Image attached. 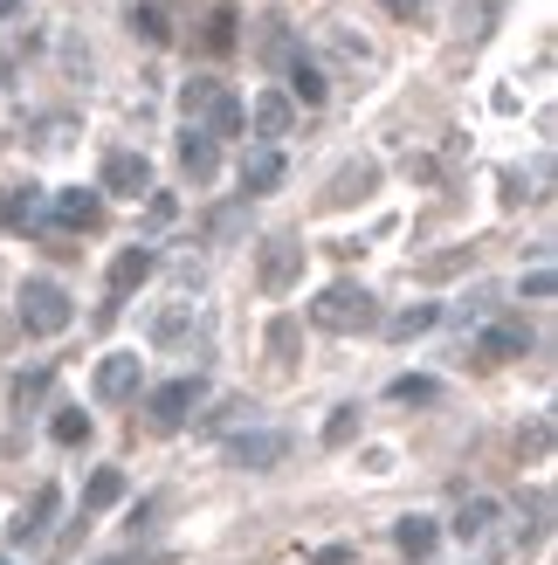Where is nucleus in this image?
Returning <instances> with one entry per match:
<instances>
[{
    "instance_id": "obj_1",
    "label": "nucleus",
    "mask_w": 558,
    "mask_h": 565,
    "mask_svg": "<svg viewBox=\"0 0 558 565\" xmlns=\"http://www.w3.org/2000/svg\"><path fill=\"white\" fill-rule=\"evenodd\" d=\"M180 110H186V125H193V131H207V138H235V131L248 125V118H242V104L221 90L214 76H193L186 90H180Z\"/></svg>"
},
{
    "instance_id": "obj_2",
    "label": "nucleus",
    "mask_w": 558,
    "mask_h": 565,
    "mask_svg": "<svg viewBox=\"0 0 558 565\" xmlns=\"http://www.w3.org/2000/svg\"><path fill=\"white\" fill-rule=\"evenodd\" d=\"M311 324L318 331H373L379 324V303L366 282H331V290L311 303Z\"/></svg>"
},
{
    "instance_id": "obj_3",
    "label": "nucleus",
    "mask_w": 558,
    "mask_h": 565,
    "mask_svg": "<svg viewBox=\"0 0 558 565\" xmlns=\"http://www.w3.org/2000/svg\"><path fill=\"white\" fill-rule=\"evenodd\" d=\"M69 318H76V303H69L63 282H49V276H28V282H21V324L35 331V338L69 331Z\"/></svg>"
},
{
    "instance_id": "obj_4",
    "label": "nucleus",
    "mask_w": 558,
    "mask_h": 565,
    "mask_svg": "<svg viewBox=\"0 0 558 565\" xmlns=\"http://www.w3.org/2000/svg\"><path fill=\"white\" fill-rule=\"evenodd\" d=\"M138 380H146L138 373V352H104L97 373H90V393L104 407H125V401H138Z\"/></svg>"
},
{
    "instance_id": "obj_5",
    "label": "nucleus",
    "mask_w": 558,
    "mask_h": 565,
    "mask_svg": "<svg viewBox=\"0 0 558 565\" xmlns=\"http://www.w3.org/2000/svg\"><path fill=\"white\" fill-rule=\"evenodd\" d=\"M49 221H55V228H69V235H90V228H104V193L97 186H63L49 201Z\"/></svg>"
},
{
    "instance_id": "obj_6",
    "label": "nucleus",
    "mask_w": 558,
    "mask_h": 565,
    "mask_svg": "<svg viewBox=\"0 0 558 565\" xmlns=\"http://www.w3.org/2000/svg\"><path fill=\"white\" fill-rule=\"evenodd\" d=\"M104 193H118V201L152 193V166H146V152H110V159H104Z\"/></svg>"
},
{
    "instance_id": "obj_7",
    "label": "nucleus",
    "mask_w": 558,
    "mask_h": 565,
    "mask_svg": "<svg viewBox=\"0 0 558 565\" xmlns=\"http://www.w3.org/2000/svg\"><path fill=\"white\" fill-rule=\"evenodd\" d=\"M55 511H63V490H55V483H42L35 490V503H28V511L14 518V531H8V539L28 552V545H42L49 539V524H55Z\"/></svg>"
},
{
    "instance_id": "obj_8",
    "label": "nucleus",
    "mask_w": 558,
    "mask_h": 565,
    "mask_svg": "<svg viewBox=\"0 0 558 565\" xmlns=\"http://www.w3.org/2000/svg\"><path fill=\"white\" fill-rule=\"evenodd\" d=\"M297 269H303V242H297V235H276V242L262 248V290L283 297L290 282H297Z\"/></svg>"
},
{
    "instance_id": "obj_9",
    "label": "nucleus",
    "mask_w": 558,
    "mask_h": 565,
    "mask_svg": "<svg viewBox=\"0 0 558 565\" xmlns=\"http://www.w3.org/2000/svg\"><path fill=\"white\" fill-rule=\"evenodd\" d=\"M193 407H201V380H165V386L152 393L146 414H152V428H180Z\"/></svg>"
},
{
    "instance_id": "obj_10",
    "label": "nucleus",
    "mask_w": 558,
    "mask_h": 565,
    "mask_svg": "<svg viewBox=\"0 0 558 565\" xmlns=\"http://www.w3.org/2000/svg\"><path fill=\"white\" fill-rule=\"evenodd\" d=\"M152 269H159L152 248H125V256L110 263V310H118V303L138 290V282H152ZM110 310H104V318H110Z\"/></svg>"
},
{
    "instance_id": "obj_11",
    "label": "nucleus",
    "mask_w": 558,
    "mask_h": 565,
    "mask_svg": "<svg viewBox=\"0 0 558 565\" xmlns=\"http://www.w3.org/2000/svg\"><path fill=\"white\" fill-rule=\"evenodd\" d=\"M283 186V152L276 146H248V159H242V193H276Z\"/></svg>"
},
{
    "instance_id": "obj_12",
    "label": "nucleus",
    "mask_w": 558,
    "mask_h": 565,
    "mask_svg": "<svg viewBox=\"0 0 558 565\" xmlns=\"http://www.w3.org/2000/svg\"><path fill=\"white\" fill-rule=\"evenodd\" d=\"M180 166H186V180H201V186H207V180L221 173V146H214L207 131H193V125H186V131H180Z\"/></svg>"
},
{
    "instance_id": "obj_13",
    "label": "nucleus",
    "mask_w": 558,
    "mask_h": 565,
    "mask_svg": "<svg viewBox=\"0 0 558 565\" xmlns=\"http://www.w3.org/2000/svg\"><path fill=\"white\" fill-rule=\"evenodd\" d=\"M379 186V166L373 159H352L339 180H331V193H324V207H352V201H366V193Z\"/></svg>"
},
{
    "instance_id": "obj_14",
    "label": "nucleus",
    "mask_w": 558,
    "mask_h": 565,
    "mask_svg": "<svg viewBox=\"0 0 558 565\" xmlns=\"http://www.w3.org/2000/svg\"><path fill=\"white\" fill-rule=\"evenodd\" d=\"M242 118H256L262 146H276V138L290 131V118H297V110H290V97H283V90H262V97H256V110H242Z\"/></svg>"
},
{
    "instance_id": "obj_15",
    "label": "nucleus",
    "mask_w": 558,
    "mask_h": 565,
    "mask_svg": "<svg viewBox=\"0 0 558 565\" xmlns=\"http://www.w3.org/2000/svg\"><path fill=\"white\" fill-rule=\"evenodd\" d=\"M283 448H290L283 435H276V428H262V435H242V441L228 448V456H235L242 469H276V462H283Z\"/></svg>"
},
{
    "instance_id": "obj_16",
    "label": "nucleus",
    "mask_w": 558,
    "mask_h": 565,
    "mask_svg": "<svg viewBox=\"0 0 558 565\" xmlns=\"http://www.w3.org/2000/svg\"><path fill=\"white\" fill-rule=\"evenodd\" d=\"M394 545L421 565V558H434V545H441V524H434V518H400V524H394Z\"/></svg>"
},
{
    "instance_id": "obj_17",
    "label": "nucleus",
    "mask_w": 558,
    "mask_h": 565,
    "mask_svg": "<svg viewBox=\"0 0 558 565\" xmlns=\"http://www.w3.org/2000/svg\"><path fill=\"white\" fill-rule=\"evenodd\" d=\"M496 518H504V511H496L490 497H476V503H462V518H455V539H462V545H483L490 531H496Z\"/></svg>"
},
{
    "instance_id": "obj_18",
    "label": "nucleus",
    "mask_w": 558,
    "mask_h": 565,
    "mask_svg": "<svg viewBox=\"0 0 558 565\" xmlns=\"http://www.w3.org/2000/svg\"><path fill=\"white\" fill-rule=\"evenodd\" d=\"M42 214V193L35 186H0V228H28Z\"/></svg>"
},
{
    "instance_id": "obj_19",
    "label": "nucleus",
    "mask_w": 558,
    "mask_h": 565,
    "mask_svg": "<svg viewBox=\"0 0 558 565\" xmlns=\"http://www.w3.org/2000/svg\"><path fill=\"white\" fill-rule=\"evenodd\" d=\"M476 352L483 359H524V352H532V331H524V324H490Z\"/></svg>"
},
{
    "instance_id": "obj_20",
    "label": "nucleus",
    "mask_w": 558,
    "mask_h": 565,
    "mask_svg": "<svg viewBox=\"0 0 558 565\" xmlns=\"http://www.w3.org/2000/svg\"><path fill=\"white\" fill-rule=\"evenodd\" d=\"M110 503H125V469H97L83 483V511H110Z\"/></svg>"
},
{
    "instance_id": "obj_21",
    "label": "nucleus",
    "mask_w": 558,
    "mask_h": 565,
    "mask_svg": "<svg viewBox=\"0 0 558 565\" xmlns=\"http://www.w3.org/2000/svg\"><path fill=\"white\" fill-rule=\"evenodd\" d=\"M131 35H146V42H173V21H165L159 0H138V8H131Z\"/></svg>"
},
{
    "instance_id": "obj_22",
    "label": "nucleus",
    "mask_w": 558,
    "mask_h": 565,
    "mask_svg": "<svg viewBox=\"0 0 558 565\" xmlns=\"http://www.w3.org/2000/svg\"><path fill=\"white\" fill-rule=\"evenodd\" d=\"M290 97H297V104H311V110L324 104V76H318V63H303V55L290 63Z\"/></svg>"
},
{
    "instance_id": "obj_23",
    "label": "nucleus",
    "mask_w": 558,
    "mask_h": 565,
    "mask_svg": "<svg viewBox=\"0 0 558 565\" xmlns=\"http://www.w3.org/2000/svg\"><path fill=\"white\" fill-rule=\"evenodd\" d=\"M49 435L63 441V448H76V441H90V414H83V407H55V420H49Z\"/></svg>"
},
{
    "instance_id": "obj_24",
    "label": "nucleus",
    "mask_w": 558,
    "mask_h": 565,
    "mask_svg": "<svg viewBox=\"0 0 558 565\" xmlns=\"http://www.w3.org/2000/svg\"><path fill=\"white\" fill-rule=\"evenodd\" d=\"M49 386H55V373H49V365H35V373H21L14 380V407L28 414V407H42L49 401Z\"/></svg>"
},
{
    "instance_id": "obj_25",
    "label": "nucleus",
    "mask_w": 558,
    "mask_h": 565,
    "mask_svg": "<svg viewBox=\"0 0 558 565\" xmlns=\"http://www.w3.org/2000/svg\"><path fill=\"white\" fill-rule=\"evenodd\" d=\"M434 318H441L434 303H414V310H400V318L386 324V338H421V331H434Z\"/></svg>"
},
{
    "instance_id": "obj_26",
    "label": "nucleus",
    "mask_w": 558,
    "mask_h": 565,
    "mask_svg": "<svg viewBox=\"0 0 558 565\" xmlns=\"http://www.w3.org/2000/svg\"><path fill=\"white\" fill-rule=\"evenodd\" d=\"M386 393H394L400 407H428V401H434L441 386H434V380H414V373H407V380H394V386H386Z\"/></svg>"
},
{
    "instance_id": "obj_27",
    "label": "nucleus",
    "mask_w": 558,
    "mask_h": 565,
    "mask_svg": "<svg viewBox=\"0 0 558 565\" xmlns=\"http://www.w3.org/2000/svg\"><path fill=\"white\" fill-rule=\"evenodd\" d=\"M180 331H186V303H165L159 318H152V338H159V345H173Z\"/></svg>"
},
{
    "instance_id": "obj_28",
    "label": "nucleus",
    "mask_w": 558,
    "mask_h": 565,
    "mask_svg": "<svg viewBox=\"0 0 558 565\" xmlns=\"http://www.w3.org/2000/svg\"><path fill=\"white\" fill-rule=\"evenodd\" d=\"M207 49H214V55H228V49H235V14H228V8L207 14Z\"/></svg>"
},
{
    "instance_id": "obj_29",
    "label": "nucleus",
    "mask_w": 558,
    "mask_h": 565,
    "mask_svg": "<svg viewBox=\"0 0 558 565\" xmlns=\"http://www.w3.org/2000/svg\"><path fill=\"white\" fill-rule=\"evenodd\" d=\"M269 352H276V365H290V359H297V324H290V318H276V324H269Z\"/></svg>"
},
{
    "instance_id": "obj_30",
    "label": "nucleus",
    "mask_w": 558,
    "mask_h": 565,
    "mask_svg": "<svg viewBox=\"0 0 558 565\" xmlns=\"http://www.w3.org/2000/svg\"><path fill=\"white\" fill-rule=\"evenodd\" d=\"M352 435H358V407H339V414H331V428H324V441H331V448H345Z\"/></svg>"
},
{
    "instance_id": "obj_31",
    "label": "nucleus",
    "mask_w": 558,
    "mask_h": 565,
    "mask_svg": "<svg viewBox=\"0 0 558 565\" xmlns=\"http://www.w3.org/2000/svg\"><path fill=\"white\" fill-rule=\"evenodd\" d=\"M146 201H152V207H146V221H152V228H165V221L180 214V207H173V193H146Z\"/></svg>"
},
{
    "instance_id": "obj_32",
    "label": "nucleus",
    "mask_w": 558,
    "mask_h": 565,
    "mask_svg": "<svg viewBox=\"0 0 558 565\" xmlns=\"http://www.w3.org/2000/svg\"><path fill=\"white\" fill-rule=\"evenodd\" d=\"M524 297L545 303V297H551V269H532V276H524Z\"/></svg>"
},
{
    "instance_id": "obj_33",
    "label": "nucleus",
    "mask_w": 558,
    "mask_h": 565,
    "mask_svg": "<svg viewBox=\"0 0 558 565\" xmlns=\"http://www.w3.org/2000/svg\"><path fill=\"white\" fill-rule=\"evenodd\" d=\"M311 565H352V545H324V552H318Z\"/></svg>"
},
{
    "instance_id": "obj_34",
    "label": "nucleus",
    "mask_w": 558,
    "mask_h": 565,
    "mask_svg": "<svg viewBox=\"0 0 558 565\" xmlns=\"http://www.w3.org/2000/svg\"><path fill=\"white\" fill-rule=\"evenodd\" d=\"M496 8H504V0H476V35H490V21H496Z\"/></svg>"
},
{
    "instance_id": "obj_35",
    "label": "nucleus",
    "mask_w": 558,
    "mask_h": 565,
    "mask_svg": "<svg viewBox=\"0 0 558 565\" xmlns=\"http://www.w3.org/2000/svg\"><path fill=\"white\" fill-rule=\"evenodd\" d=\"M14 8H21V0H0V14H14Z\"/></svg>"
},
{
    "instance_id": "obj_36",
    "label": "nucleus",
    "mask_w": 558,
    "mask_h": 565,
    "mask_svg": "<svg viewBox=\"0 0 558 565\" xmlns=\"http://www.w3.org/2000/svg\"><path fill=\"white\" fill-rule=\"evenodd\" d=\"M104 565H138V558H104Z\"/></svg>"
},
{
    "instance_id": "obj_37",
    "label": "nucleus",
    "mask_w": 558,
    "mask_h": 565,
    "mask_svg": "<svg viewBox=\"0 0 558 565\" xmlns=\"http://www.w3.org/2000/svg\"><path fill=\"white\" fill-rule=\"evenodd\" d=\"M0 565H8V558H0Z\"/></svg>"
}]
</instances>
